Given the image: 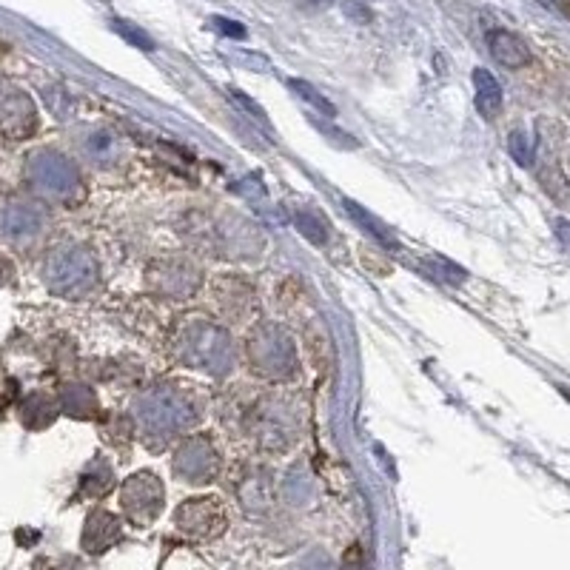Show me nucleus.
<instances>
[{
	"label": "nucleus",
	"mask_w": 570,
	"mask_h": 570,
	"mask_svg": "<svg viewBox=\"0 0 570 570\" xmlns=\"http://www.w3.org/2000/svg\"><path fill=\"white\" fill-rule=\"evenodd\" d=\"M160 502H163V485L154 474H134L123 488V508L134 522H140V508H143V525L152 522L160 511Z\"/></svg>",
	"instance_id": "obj_3"
},
{
	"label": "nucleus",
	"mask_w": 570,
	"mask_h": 570,
	"mask_svg": "<svg viewBox=\"0 0 570 570\" xmlns=\"http://www.w3.org/2000/svg\"><path fill=\"white\" fill-rule=\"evenodd\" d=\"M428 266L434 268L439 280H445V283L459 285V283H465V280H468V271H465V268L454 266V263H448L445 257H434V260H428Z\"/></svg>",
	"instance_id": "obj_14"
},
{
	"label": "nucleus",
	"mask_w": 570,
	"mask_h": 570,
	"mask_svg": "<svg viewBox=\"0 0 570 570\" xmlns=\"http://www.w3.org/2000/svg\"><path fill=\"white\" fill-rule=\"evenodd\" d=\"M297 226H300V231H303L311 243H323L325 240V231H317V228H323V223H317V220H311V217H305V214H297Z\"/></svg>",
	"instance_id": "obj_16"
},
{
	"label": "nucleus",
	"mask_w": 570,
	"mask_h": 570,
	"mask_svg": "<svg viewBox=\"0 0 570 570\" xmlns=\"http://www.w3.org/2000/svg\"><path fill=\"white\" fill-rule=\"evenodd\" d=\"M508 152H511V157L519 163V166H531V160H533L531 137L516 129V132L508 137Z\"/></svg>",
	"instance_id": "obj_13"
},
{
	"label": "nucleus",
	"mask_w": 570,
	"mask_h": 570,
	"mask_svg": "<svg viewBox=\"0 0 570 570\" xmlns=\"http://www.w3.org/2000/svg\"><path fill=\"white\" fill-rule=\"evenodd\" d=\"M231 97H234V100H240V103L246 106L248 112H251V117H257V120H263V123H268L266 112H263V109H260V106L254 103V100H248V97L243 95V92H237V89H234V92H231Z\"/></svg>",
	"instance_id": "obj_17"
},
{
	"label": "nucleus",
	"mask_w": 570,
	"mask_h": 570,
	"mask_svg": "<svg viewBox=\"0 0 570 570\" xmlns=\"http://www.w3.org/2000/svg\"><path fill=\"white\" fill-rule=\"evenodd\" d=\"M565 3H568V0H565Z\"/></svg>",
	"instance_id": "obj_19"
},
{
	"label": "nucleus",
	"mask_w": 570,
	"mask_h": 570,
	"mask_svg": "<svg viewBox=\"0 0 570 570\" xmlns=\"http://www.w3.org/2000/svg\"><path fill=\"white\" fill-rule=\"evenodd\" d=\"M177 525L191 536H217L226 528V513L220 508V499H189L177 508Z\"/></svg>",
	"instance_id": "obj_2"
},
{
	"label": "nucleus",
	"mask_w": 570,
	"mask_h": 570,
	"mask_svg": "<svg viewBox=\"0 0 570 570\" xmlns=\"http://www.w3.org/2000/svg\"><path fill=\"white\" fill-rule=\"evenodd\" d=\"M488 49L499 66L505 69H522L531 63V49L525 46V40L513 35L508 29H494L488 32Z\"/></svg>",
	"instance_id": "obj_5"
},
{
	"label": "nucleus",
	"mask_w": 570,
	"mask_h": 570,
	"mask_svg": "<svg viewBox=\"0 0 570 570\" xmlns=\"http://www.w3.org/2000/svg\"><path fill=\"white\" fill-rule=\"evenodd\" d=\"M32 126H35V109L23 95H12L0 106V129L12 134L15 140L32 132Z\"/></svg>",
	"instance_id": "obj_7"
},
{
	"label": "nucleus",
	"mask_w": 570,
	"mask_h": 570,
	"mask_svg": "<svg viewBox=\"0 0 570 570\" xmlns=\"http://www.w3.org/2000/svg\"><path fill=\"white\" fill-rule=\"evenodd\" d=\"M120 539V519L106 511L92 513L86 519V531H83V548L86 551H106Z\"/></svg>",
	"instance_id": "obj_6"
},
{
	"label": "nucleus",
	"mask_w": 570,
	"mask_h": 570,
	"mask_svg": "<svg viewBox=\"0 0 570 570\" xmlns=\"http://www.w3.org/2000/svg\"><path fill=\"white\" fill-rule=\"evenodd\" d=\"M40 226V214L35 209H26V206H12L3 214V231L12 234V237H20V234H32L38 231Z\"/></svg>",
	"instance_id": "obj_10"
},
{
	"label": "nucleus",
	"mask_w": 570,
	"mask_h": 570,
	"mask_svg": "<svg viewBox=\"0 0 570 570\" xmlns=\"http://www.w3.org/2000/svg\"><path fill=\"white\" fill-rule=\"evenodd\" d=\"M305 3H308L311 9H325V6H328L331 0H305Z\"/></svg>",
	"instance_id": "obj_18"
},
{
	"label": "nucleus",
	"mask_w": 570,
	"mask_h": 570,
	"mask_svg": "<svg viewBox=\"0 0 570 570\" xmlns=\"http://www.w3.org/2000/svg\"><path fill=\"white\" fill-rule=\"evenodd\" d=\"M209 23L217 29V32H220V35H226V38H237V40L246 38V29H243L237 20H228V18H220V15H217V18H211Z\"/></svg>",
	"instance_id": "obj_15"
},
{
	"label": "nucleus",
	"mask_w": 570,
	"mask_h": 570,
	"mask_svg": "<svg viewBox=\"0 0 570 570\" xmlns=\"http://www.w3.org/2000/svg\"><path fill=\"white\" fill-rule=\"evenodd\" d=\"M288 89H294V95L303 97L308 106H314V109L323 112L325 117H337V106H334L325 95H320L308 80H297V77H294V80H288Z\"/></svg>",
	"instance_id": "obj_11"
},
{
	"label": "nucleus",
	"mask_w": 570,
	"mask_h": 570,
	"mask_svg": "<svg viewBox=\"0 0 570 570\" xmlns=\"http://www.w3.org/2000/svg\"><path fill=\"white\" fill-rule=\"evenodd\" d=\"M342 209H345V214L357 223V226H362V231L365 234H371L374 240H380V243H385V246H397V240L385 231V226H382L377 217H371L368 211L362 209L360 203H354V200H342Z\"/></svg>",
	"instance_id": "obj_9"
},
{
	"label": "nucleus",
	"mask_w": 570,
	"mask_h": 570,
	"mask_svg": "<svg viewBox=\"0 0 570 570\" xmlns=\"http://www.w3.org/2000/svg\"><path fill=\"white\" fill-rule=\"evenodd\" d=\"M112 29L120 35L123 40H129L134 49H143V52H154L157 46H154V40L140 29V26H134V23H129V20H120L114 18L112 20Z\"/></svg>",
	"instance_id": "obj_12"
},
{
	"label": "nucleus",
	"mask_w": 570,
	"mask_h": 570,
	"mask_svg": "<svg viewBox=\"0 0 570 570\" xmlns=\"http://www.w3.org/2000/svg\"><path fill=\"white\" fill-rule=\"evenodd\" d=\"M49 285L60 291V294H77L86 285L92 283L95 277V263L86 251L80 248H60V254H55L49 260Z\"/></svg>",
	"instance_id": "obj_1"
},
{
	"label": "nucleus",
	"mask_w": 570,
	"mask_h": 570,
	"mask_svg": "<svg viewBox=\"0 0 570 570\" xmlns=\"http://www.w3.org/2000/svg\"><path fill=\"white\" fill-rule=\"evenodd\" d=\"M474 89H476V109L482 117L494 120L496 114L502 112V86L496 83V77L488 69H474Z\"/></svg>",
	"instance_id": "obj_8"
},
{
	"label": "nucleus",
	"mask_w": 570,
	"mask_h": 570,
	"mask_svg": "<svg viewBox=\"0 0 570 570\" xmlns=\"http://www.w3.org/2000/svg\"><path fill=\"white\" fill-rule=\"evenodd\" d=\"M32 177H35L38 189H43L46 194H63L66 189H72V183H75L72 169L57 154H38L35 163H32Z\"/></svg>",
	"instance_id": "obj_4"
}]
</instances>
